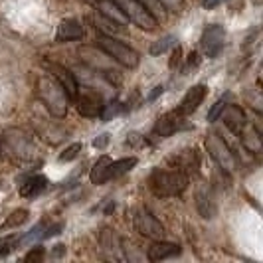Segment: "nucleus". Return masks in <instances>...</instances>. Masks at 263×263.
<instances>
[{
    "instance_id": "1",
    "label": "nucleus",
    "mask_w": 263,
    "mask_h": 263,
    "mask_svg": "<svg viewBox=\"0 0 263 263\" xmlns=\"http://www.w3.org/2000/svg\"><path fill=\"white\" fill-rule=\"evenodd\" d=\"M188 174L176 168H157L148 176V190L158 198L180 196L188 188Z\"/></svg>"
},
{
    "instance_id": "2",
    "label": "nucleus",
    "mask_w": 263,
    "mask_h": 263,
    "mask_svg": "<svg viewBox=\"0 0 263 263\" xmlns=\"http://www.w3.org/2000/svg\"><path fill=\"white\" fill-rule=\"evenodd\" d=\"M38 95L42 105L55 119H64L67 113L69 95L62 87V83L53 76H40L38 78Z\"/></svg>"
},
{
    "instance_id": "3",
    "label": "nucleus",
    "mask_w": 263,
    "mask_h": 263,
    "mask_svg": "<svg viewBox=\"0 0 263 263\" xmlns=\"http://www.w3.org/2000/svg\"><path fill=\"white\" fill-rule=\"evenodd\" d=\"M97 48L103 50L111 60H115L117 64L129 67V69H135L141 62L139 52H135L131 46H127L125 42L113 38V36H107V34L97 36Z\"/></svg>"
},
{
    "instance_id": "4",
    "label": "nucleus",
    "mask_w": 263,
    "mask_h": 263,
    "mask_svg": "<svg viewBox=\"0 0 263 263\" xmlns=\"http://www.w3.org/2000/svg\"><path fill=\"white\" fill-rule=\"evenodd\" d=\"M206 148H208V153H210V157L216 160V164L222 168V172L226 174H232V172L236 171V155H234V151L230 148V146L224 143V139L220 137V135H216V133H210L208 137H206Z\"/></svg>"
},
{
    "instance_id": "5",
    "label": "nucleus",
    "mask_w": 263,
    "mask_h": 263,
    "mask_svg": "<svg viewBox=\"0 0 263 263\" xmlns=\"http://www.w3.org/2000/svg\"><path fill=\"white\" fill-rule=\"evenodd\" d=\"M123 14L127 16V20L137 24L143 30H155L157 28V16L146 8L141 0H115Z\"/></svg>"
},
{
    "instance_id": "6",
    "label": "nucleus",
    "mask_w": 263,
    "mask_h": 263,
    "mask_svg": "<svg viewBox=\"0 0 263 263\" xmlns=\"http://www.w3.org/2000/svg\"><path fill=\"white\" fill-rule=\"evenodd\" d=\"M76 107H78L81 117L93 119L101 115V111H103V107H105V101H103V97L95 91V89H91V87H89V89H87V87H79L78 93H76Z\"/></svg>"
},
{
    "instance_id": "7",
    "label": "nucleus",
    "mask_w": 263,
    "mask_h": 263,
    "mask_svg": "<svg viewBox=\"0 0 263 263\" xmlns=\"http://www.w3.org/2000/svg\"><path fill=\"white\" fill-rule=\"evenodd\" d=\"M133 226L135 230L141 234L143 237H148V239H162L164 237V226L158 222L157 218L146 210H139L133 218Z\"/></svg>"
},
{
    "instance_id": "8",
    "label": "nucleus",
    "mask_w": 263,
    "mask_h": 263,
    "mask_svg": "<svg viewBox=\"0 0 263 263\" xmlns=\"http://www.w3.org/2000/svg\"><path fill=\"white\" fill-rule=\"evenodd\" d=\"M226 44V30L220 24H212L204 30L202 34V40H200V48H202V53L206 58H216L218 53L222 52Z\"/></svg>"
},
{
    "instance_id": "9",
    "label": "nucleus",
    "mask_w": 263,
    "mask_h": 263,
    "mask_svg": "<svg viewBox=\"0 0 263 263\" xmlns=\"http://www.w3.org/2000/svg\"><path fill=\"white\" fill-rule=\"evenodd\" d=\"M79 55L83 58V62L87 64L89 67H93V69H97V73H101L103 78H109L113 79V76L117 73L115 71V67H109L105 66V58L107 53L103 52V50H95V48H79Z\"/></svg>"
},
{
    "instance_id": "10",
    "label": "nucleus",
    "mask_w": 263,
    "mask_h": 263,
    "mask_svg": "<svg viewBox=\"0 0 263 263\" xmlns=\"http://www.w3.org/2000/svg\"><path fill=\"white\" fill-rule=\"evenodd\" d=\"M206 93H208V87L202 85V83H200V85H194V87H190L188 93L184 95V99L180 101V105H178V109H176V113L182 115V117L192 115L198 107H200V103L204 101Z\"/></svg>"
},
{
    "instance_id": "11",
    "label": "nucleus",
    "mask_w": 263,
    "mask_h": 263,
    "mask_svg": "<svg viewBox=\"0 0 263 263\" xmlns=\"http://www.w3.org/2000/svg\"><path fill=\"white\" fill-rule=\"evenodd\" d=\"M196 210L204 220H210L218 214V204H216V196L212 188L202 186L196 190Z\"/></svg>"
},
{
    "instance_id": "12",
    "label": "nucleus",
    "mask_w": 263,
    "mask_h": 263,
    "mask_svg": "<svg viewBox=\"0 0 263 263\" xmlns=\"http://www.w3.org/2000/svg\"><path fill=\"white\" fill-rule=\"evenodd\" d=\"M182 248L178 243H172V241H162V239H155L151 243V248L146 250V257L151 261H162V259H171L180 255Z\"/></svg>"
},
{
    "instance_id": "13",
    "label": "nucleus",
    "mask_w": 263,
    "mask_h": 263,
    "mask_svg": "<svg viewBox=\"0 0 263 263\" xmlns=\"http://www.w3.org/2000/svg\"><path fill=\"white\" fill-rule=\"evenodd\" d=\"M184 129V117L178 115L176 111L174 113H168V115H162V117L157 121L155 125V135L158 139H166V137H172L176 131Z\"/></svg>"
},
{
    "instance_id": "14",
    "label": "nucleus",
    "mask_w": 263,
    "mask_h": 263,
    "mask_svg": "<svg viewBox=\"0 0 263 263\" xmlns=\"http://www.w3.org/2000/svg\"><path fill=\"white\" fill-rule=\"evenodd\" d=\"M48 69H50V76H53V78L62 83V87L66 89L67 95L69 97H76V93L79 89V83L78 79H76V76H73V71H69L62 64H48Z\"/></svg>"
},
{
    "instance_id": "15",
    "label": "nucleus",
    "mask_w": 263,
    "mask_h": 263,
    "mask_svg": "<svg viewBox=\"0 0 263 263\" xmlns=\"http://www.w3.org/2000/svg\"><path fill=\"white\" fill-rule=\"evenodd\" d=\"M172 162H174L176 171H182L188 176H190V172H198V168H200V157H198V153L194 148L180 151Z\"/></svg>"
},
{
    "instance_id": "16",
    "label": "nucleus",
    "mask_w": 263,
    "mask_h": 263,
    "mask_svg": "<svg viewBox=\"0 0 263 263\" xmlns=\"http://www.w3.org/2000/svg\"><path fill=\"white\" fill-rule=\"evenodd\" d=\"M222 115H224L226 127L232 133H239L246 127V123H248L246 113H243V109L239 105H226L224 111H222Z\"/></svg>"
},
{
    "instance_id": "17",
    "label": "nucleus",
    "mask_w": 263,
    "mask_h": 263,
    "mask_svg": "<svg viewBox=\"0 0 263 263\" xmlns=\"http://www.w3.org/2000/svg\"><path fill=\"white\" fill-rule=\"evenodd\" d=\"M81 36H83V28L78 20H64L55 30L58 42H71V40H79Z\"/></svg>"
},
{
    "instance_id": "18",
    "label": "nucleus",
    "mask_w": 263,
    "mask_h": 263,
    "mask_svg": "<svg viewBox=\"0 0 263 263\" xmlns=\"http://www.w3.org/2000/svg\"><path fill=\"white\" fill-rule=\"evenodd\" d=\"M99 10H101V14H103L105 18H109L113 24H119L121 28H125L129 24L127 16L123 14V10L119 8V4L115 0H101V2H99Z\"/></svg>"
},
{
    "instance_id": "19",
    "label": "nucleus",
    "mask_w": 263,
    "mask_h": 263,
    "mask_svg": "<svg viewBox=\"0 0 263 263\" xmlns=\"http://www.w3.org/2000/svg\"><path fill=\"white\" fill-rule=\"evenodd\" d=\"M109 171H111V158L109 157H101L95 164H93L91 168V182L93 184H105V182H109L111 180V174H109Z\"/></svg>"
},
{
    "instance_id": "20",
    "label": "nucleus",
    "mask_w": 263,
    "mask_h": 263,
    "mask_svg": "<svg viewBox=\"0 0 263 263\" xmlns=\"http://www.w3.org/2000/svg\"><path fill=\"white\" fill-rule=\"evenodd\" d=\"M101 248H103L107 257H111V259H119L121 257V239L113 234V230H103V234H101Z\"/></svg>"
},
{
    "instance_id": "21",
    "label": "nucleus",
    "mask_w": 263,
    "mask_h": 263,
    "mask_svg": "<svg viewBox=\"0 0 263 263\" xmlns=\"http://www.w3.org/2000/svg\"><path fill=\"white\" fill-rule=\"evenodd\" d=\"M48 186V180L44 176H32L28 178L24 184L20 186V196L22 198H34L38 196L40 192H44Z\"/></svg>"
},
{
    "instance_id": "22",
    "label": "nucleus",
    "mask_w": 263,
    "mask_h": 263,
    "mask_svg": "<svg viewBox=\"0 0 263 263\" xmlns=\"http://www.w3.org/2000/svg\"><path fill=\"white\" fill-rule=\"evenodd\" d=\"M241 135H243V145L248 146V151L251 153H259L261 151V133L257 131L255 127H243L241 129Z\"/></svg>"
},
{
    "instance_id": "23",
    "label": "nucleus",
    "mask_w": 263,
    "mask_h": 263,
    "mask_svg": "<svg viewBox=\"0 0 263 263\" xmlns=\"http://www.w3.org/2000/svg\"><path fill=\"white\" fill-rule=\"evenodd\" d=\"M135 166H137V158L135 157L121 158V160H115V162L111 160V171H109V174H111V178H117V176L129 172L131 168H135Z\"/></svg>"
},
{
    "instance_id": "24",
    "label": "nucleus",
    "mask_w": 263,
    "mask_h": 263,
    "mask_svg": "<svg viewBox=\"0 0 263 263\" xmlns=\"http://www.w3.org/2000/svg\"><path fill=\"white\" fill-rule=\"evenodd\" d=\"M28 210H22V208H18V210H14L6 220H4V224L2 228H18V226H22L24 222L28 220Z\"/></svg>"
},
{
    "instance_id": "25",
    "label": "nucleus",
    "mask_w": 263,
    "mask_h": 263,
    "mask_svg": "<svg viewBox=\"0 0 263 263\" xmlns=\"http://www.w3.org/2000/svg\"><path fill=\"white\" fill-rule=\"evenodd\" d=\"M174 42H176L174 36H164V38L157 40V42L151 46V53H153V55H160V53L168 52L172 46H174Z\"/></svg>"
},
{
    "instance_id": "26",
    "label": "nucleus",
    "mask_w": 263,
    "mask_h": 263,
    "mask_svg": "<svg viewBox=\"0 0 263 263\" xmlns=\"http://www.w3.org/2000/svg\"><path fill=\"white\" fill-rule=\"evenodd\" d=\"M228 105V95H224L216 105L212 107L210 111H208V121L210 123H214V121H218V119L222 117V111H224V107Z\"/></svg>"
},
{
    "instance_id": "27",
    "label": "nucleus",
    "mask_w": 263,
    "mask_h": 263,
    "mask_svg": "<svg viewBox=\"0 0 263 263\" xmlns=\"http://www.w3.org/2000/svg\"><path fill=\"white\" fill-rule=\"evenodd\" d=\"M157 2L168 12H180L184 8V0H157Z\"/></svg>"
},
{
    "instance_id": "28",
    "label": "nucleus",
    "mask_w": 263,
    "mask_h": 263,
    "mask_svg": "<svg viewBox=\"0 0 263 263\" xmlns=\"http://www.w3.org/2000/svg\"><path fill=\"white\" fill-rule=\"evenodd\" d=\"M79 151H81V145H79V143H76V145H71V146H67L66 148V153H64V155H62V160H71V158H76L78 157V153Z\"/></svg>"
},
{
    "instance_id": "29",
    "label": "nucleus",
    "mask_w": 263,
    "mask_h": 263,
    "mask_svg": "<svg viewBox=\"0 0 263 263\" xmlns=\"http://www.w3.org/2000/svg\"><path fill=\"white\" fill-rule=\"evenodd\" d=\"M44 257V248H34L32 251H28L26 253V261H40Z\"/></svg>"
},
{
    "instance_id": "30",
    "label": "nucleus",
    "mask_w": 263,
    "mask_h": 263,
    "mask_svg": "<svg viewBox=\"0 0 263 263\" xmlns=\"http://www.w3.org/2000/svg\"><path fill=\"white\" fill-rule=\"evenodd\" d=\"M12 241H14V237H2V239H0V255H4V253L10 251Z\"/></svg>"
},
{
    "instance_id": "31",
    "label": "nucleus",
    "mask_w": 263,
    "mask_h": 263,
    "mask_svg": "<svg viewBox=\"0 0 263 263\" xmlns=\"http://www.w3.org/2000/svg\"><path fill=\"white\" fill-rule=\"evenodd\" d=\"M107 143H109V135H101V137H99V139H95V143H93V145L95 146H99V148H101V146H107Z\"/></svg>"
},
{
    "instance_id": "32",
    "label": "nucleus",
    "mask_w": 263,
    "mask_h": 263,
    "mask_svg": "<svg viewBox=\"0 0 263 263\" xmlns=\"http://www.w3.org/2000/svg\"><path fill=\"white\" fill-rule=\"evenodd\" d=\"M224 0H204V8H216L218 4H222Z\"/></svg>"
},
{
    "instance_id": "33",
    "label": "nucleus",
    "mask_w": 263,
    "mask_h": 263,
    "mask_svg": "<svg viewBox=\"0 0 263 263\" xmlns=\"http://www.w3.org/2000/svg\"><path fill=\"white\" fill-rule=\"evenodd\" d=\"M178 60H180V50H178V48H176V50H174V53H172L171 66H172V67L176 66V64H178Z\"/></svg>"
},
{
    "instance_id": "34",
    "label": "nucleus",
    "mask_w": 263,
    "mask_h": 263,
    "mask_svg": "<svg viewBox=\"0 0 263 263\" xmlns=\"http://www.w3.org/2000/svg\"><path fill=\"white\" fill-rule=\"evenodd\" d=\"M251 2H253L255 6H261V2H263V0H251Z\"/></svg>"
},
{
    "instance_id": "35",
    "label": "nucleus",
    "mask_w": 263,
    "mask_h": 263,
    "mask_svg": "<svg viewBox=\"0 0 263 263\" xmlns=\"http://www.w3.org/2000/svg\"><path fill=\"white\" fill-rule=\"evenodd\" d=\"M0 158H2V143H0Z\"/></svg>"
}]
</instances>
